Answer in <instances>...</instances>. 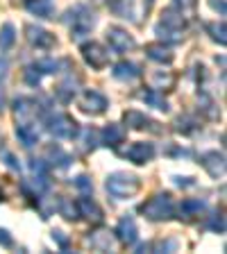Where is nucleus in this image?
Segmentation results:
<instances>
[{"mask_svg":"<svg viewBox=\"0 0 227 254\" xmlns=\"http://www.w3.org/2000/svg\"><path fill=\"white\" fill-rule=\"evenodd\" d=\"M105 189L111 197H116V200H127V197H132L139 193L141 182H139V177L132 173H111L105 182Z\"/></svg>","mask_w":227,"mask_h":254,"instance_id":"nucleus-1","label":"nucleus"},{"mask_svg":"<svg viewBox=\"0 0 227 254\" xmlns=\"http://www.w3.org/2000/svg\"><path fill=\"white\" fill-rule=\"evenodd\" d=\"M139 211L148 218V220L161 222V220H168V218H173L175 202H173V197H170L168 193H157V195H152L150 200L143 202V204L139 206Z\"/></svg>","mask_w":227,"mask_h":254,"instance_id":"nucleus-2","label":"nucleus"},{"mask_svg":"<svg viewBox=\"0 0 227 254\" xmlns=\"http://www.w3.org/2000/svg\"><path fill=\"white\" fill-rule=\"evenodd\" d=\"M154 0H114L111 9L121 18H127L130 23H143V18H148L150 9H152Z\"/></svg>","mask_w":227,"mask_h":254,"instance_id":"nucleus-3","label":"nucleus"},{"mask_svg":"<svg viewBox=\"0 0 227 254\" xmlns=\"http://www.w3.org/2000/svg\"><path fill=\"white\" fill-rule=\"evenodd\" d=\"M93 25H95V14L89 7L79 5L69 11V27H71V37L73 39H82L84 34H89L93 30Z\"/></svg>","mask_w":227,"mask_h":254,"instance_id":"nucleus-4","label":"nucleus"},{"mask_svg":"<svg viewBox=\"0 0 227 254\" xmlns=\"http://www.w3.org/2000/svg\"><path fill=\"white\" fill-rule=\"evenodd\" d=\"M48 129L57 138H75L79 132L77 123L69 114H55V116H50L48 118Z\"/></svg>","mask_w":227,"mask_h":254,"instance_id":"nucleus-5","label":"nucleus"},{"mask_svg":"<svg viewBox=\"0 0 227 254\" xmlns=\"http://www.w3.org/2000/svg\"><path fill=\"white\" fill-rule=\"evenodd\" d=\"M77 105H79V109L84 111V114H91V116H100L102 111L109 107V102H107V98L100 93V91L89 89V91H84V93L79 95Z\"/></svg>","mask_w":227,"mask_h":254,"instance_id":"nucleus-6","label":"nucleus"},{"mask_svg":"<svg viewBox=\"0 0 227 254\" xmlns=\"http://www.w3.org/2000/svg\"><path fill=\"white\" fill-rule=\"evenodd\" d=\"M107 41H109V48L114 50V53H130V50L137 46V41H134L132 34H130L127 30H123V27H118V25L107 27Z\"/></svg>","mask_w":227,"mask_h":254,"instance_id":"nucleus-7","label":"nucleus"},{"mask_svg":"<svg viewBox=\"0 0 227 254\" xmlns=\"http://www.w3.org/2000/svg\"><path fill=\"white\" fill-rule=\"evenodd\" d=\"M82 57H84V62L95 70H102L107 64H109V53L95 41L82 43Z\"/></svg>","mask_w":227,"mask_h":254,"instance_id":"nucleus-8","label":"nucleus"},{"mask_svg":"<svg viewBox=\"0 0 227 254\" xmlns=\"http://www.w3.org/2000/svg\"><path fill=\"white\" fill-rule=\"evenodd\" d=\"M25 37H27V41H30V46L39 48V50H50V48H55V43H57L55 34H50L48 30L37 27V25H25Z\"/></svg>","mask_w":227,"mask_h":254,"instance_id":"nucleus-9","label":"nucleus"},{"mask_svg":"<svg viewBox=\"0 0 227 254\" xmlns=\"http://www.w3.org/2000/svg\"><path fill=\"white\" fill-rule=\"evenodd\" d=\"M123 121H125V125H130L132 129H150V132H161V127H159L157 121H152V118H148L146 114H141V111L137 109H130L123 114Z\"/></svg>","mask_w":227,"mask_h":254,"instance_id":"nucleus-10","label":"nucleus"},{"mask_svg":"<svg viewBox=\"0 0 227 254\" xmlns=\"http://www.w3.org/2000/svg\"><path fill=\"white\" fill-rule=\"evenodd\" d=\"M200 164L207 173L212 175L214 180H221L223 175H225V157H223V152H218V150L205 152L200 157Z\"/></svg>","mask_w":227,"mask_h":254,"instance_id":"nucleus-11","label":"nucleus"},{"mask_svg":"<svg viewBox=\"0 0 227 254\" xmlns=\"http://www.w3.org/2000/svg\"><path fill=\"white\" fill-rule=\"evenodd\" d=\"M125 157L132 161V164H148L150 159L154 157V145L152 143H146V141H139V143H132L130 148L125 150Z\"/></svg>","mask_w":227,"mask_h":254,"instance_id":"nucleus-12","label":"nucleus"},{"mask_svg":"<svg viewBox=\"0 0 227 254\" xmlns=\"http://www.w3.org/2000/svg\"><path fill=\"white\" fill-rule=\"evenodd\" d=\"M116 238L121 241L123 245H134L137 243V238H139V229H137V222L132 220L130 216L121 218V222L116 225Z\"/></svg>","mask_w":227,"mask_h":254,"instance_id":"nucleus-13","label":"nucleus"},{"mask_svg":"<svg viewBox=\"0 0 227 254\" xmlns=\"http://www.w3.org/2000/svg\"><path fill=\"white\" fill-rule=\"evenodd\" d=\"M14 114H16V121H32V118L39 114V105L37 100H32V98H18L14 102Z\"/></svg>","mask_w":227,"mask_h":254,"instance_id":"nucleus-14","label":"nucleus"},{"mask_svg":"<svg viewBox=\"0 0 227 254\" xmlns=\"http://www.w3.org/2000/svg\"><path fill=\"white\" fill-rule=\"evenodd\" d=\"M16 136L23 141V145H34V143H39V129L37 125H34V121H21L16 123Z\"/></svg>","mask_w":227,"mask_h":254,"instance_id":"nucleus-15","label":"nucleus"},{"mask_svg":"<svg viewBox=\"0 0 227 254\" xmlns=\"http://www.w3.org/2000/svg\"><path fill=\"white\" fill-rule=\"evenodd\" d=\"M111 73H114L116 79H121V82H134L141 75V66L134 62H118Z\"/></svg>","mask_w":227,"mask_h":254,"instance_id":"nucleus-16","label":"nucleus"},{"mask_svg":"<svg viewBox=\"0 0 227 254\" xmlns=\"http://www.w3.org/2000/svg\"><path fill=\"white\" fill-rule=\"evenodd\" d=\"M25 9L37 18H53L55 2L53 0H25Z\"/></svg>","mask_w":227,"mask_h":254,"instance_id":"nucleus-17","label":"nucleus"},{"mask_svg":"<svg viewBox=\"0 0 227 254\" xmlns=\"http://www.w3.org/2000/svg\"><path fill=\"white\" fill-rule=\"evenodd\" d=\"M100 136H102V143H105V145H109V148H118V145L125 141V129H123L118 123H109V125L100 132Z\"/></svg>","mask_w":227,"mask_h":254,"instance_id":"nucleus-18","label":"nucleus"},{"mask_svg":"<svg viewBox=\"0 0 227 254\" xmlns=\"http://www.w3.org/2000/svg\"><path fill=\"white\" fill-rule=\"evenodd\" d=\"M146 55H148V59H152V62H157V64L173 62V53H170V48L164 46V43H148V46H146Z\"/></svg>","mask_w":227,"mask_h":254,"instance_id":"nucleus-19","label":"nucleus"},{"mask_svg":"<svg viewBox=\"0 0 227 254\" xmlns=\"http://www.w3.org/2000/svg\"><path fill=\"white\" fill-rule=\"evenodd\" d=\"M77 209H79V216H84L86 220L91 222H102V209L95 204L91 197H82L77 202Z\"/></svg>","mask_w":227,"mask_h":254,"instance_id":"nucleus-20","label":"nucleus"},{"mask_svg":"<svg viewBox=\"0 0 227 254\" xmlns=\"http://www.w3.org/2000/svg\"><path fill=\"white\" fill-rule=\"evenodd\" d=\"M202 211H205V202L198 200V197H186L180 204V218H186V220L200 216Z\"/></svg>","mask_w":227,"mask_h":254,"instance_id":"nucleus-21","label":"nucleus"},{"mask_svg":"<svg viewBox=\"0 0 227 254\" xmlns=\"http://www.w3.org/2000/svg\"><path fill=\"white\" fill-rule=\"evenodd\" d=\"M173 82H175V77L168 73V70H157V73H152L150 75V86H152L154 91H168L170 86H173Z\"/></svg>","mask_w":227,"mask_h":254,"instance_id":"nucleus-22","label":"nucleus"},{"mask_svg":"<svg viewBox=\"0 0 227 254\" xmlns=\"http://www.w3.org/2000/svg\"><path fill=\"white\" fill-rule=\"evenodd\" d=\"M89 243H91V248L100 250V252H109L111 250V236H109V232H93L89 236Z\"/></svg>","mask_w":227,"mask_h":254,"instance_id":"nucleus-23","label":"nucleus"},{"mask_svg":"<svg viewBox=\"0 0 227 254\" xmlns=\"http://www.w3.org/2000/svg\"><path fill=\"white\" fill-rule=\"evenodd\" d=\"M46 154H48V159H50V164L59 166V168H66V166H69V161H71L69 154L64 152L59 145H48Z\"/></svg>","mask_w":227,"mask_h":254,"instance_id":"nucleus-24","label":"nucleus"},{"mask_svg":"<svg viewBox=\"0 0 227 254\" xmlns=\"http://www.w3.org/2000/svg\"><path fill=\"white\" fill-rule=\"evenodd\" d=\"M139 98L141 100H146L148 105H152V107H157V109H161V111H168V102L159 95V91H154V89H150V91H141L139 93Z\"/></svg>","mask_w":227,"mask_h":254,"instance_id":"nucleus-25","label":"nucleus"},{"mask_svg":"<svg viewBox=\"0 0 227 254\" xmlns=\"http://www.w3.org/2000/svg\"><path fill=\"white\" fill-rule=\"evenodd\" d=\"M16 41V30L11 23H5L0 27V50H9Z\"/></svg>","mask_w":227,"mask_h":254,"instance_id":"nucleus-26","label":"nucleus"},{"mask_svg":"<svg viewBox=\"0 0 227 254\" xmlns=\"http://www.w3.org/2000/svg\"><path fill=\"white\" fill-rule=\"evenodd\" d=\"M207 32H209V34H212V39L214 41H218L221 43V46H225L227 43V37H225V23H209V25H207Z\"/></svg>","mask_w":227,"mask_h":254,"instance_id":"nucleus-27","label":"nucleus"},{"mask_svg":"<svg viewBox=\"0 0 227 254\" xmlns=\"http://www.w3.org/2000/svg\"><path fill=\"white\" fill-rule=\"evenodd\" d=\"M59 211L66 220H77L79 218V209H77V202H71V200H62V206H59Z\"/></svg>","mask_w":227,"mask_h":254,"instance_id":"nucleus-28","label":"nucleus"},{"mask_svg":"<svg viewBox=\"0 0 227 254\" xmlns=\"http://www.w3.org/2000/svg\"><path fill=\"white\" fill-rule=\"evenodd\" d=\"M34 66H37L39 73H57V68H59V64L55 59H39Z\"/></svg>","mask_w":227,"mask_h":254,"instance_id":"nucleus-29","label":"nucleus"},{"mask_svg":"<svg viewBox=\"0 0 227 254\" xmlns=\"http://www.w3.org/2000/svg\"><path fill=\"white\" fill-rule=\"evenodd\" d=\"M198 127H196V121L189 116L184 118H177V132H184V134H191V132H196Z\"/></svg>","mask_w":227,"mask_h":254,"instance_id":"nucleus-30","label":"nucleus"},{"mask_svg":"<svg viewBox=\"0 0 227 254\" xmlns=\"http://www.w3.org/2000/svg\"><path fill=\"white\" fill-rule=\"evenodd\" d=\"M25 82H27V84H32V86H37L39 82H41V73L37 70V66H34V64L25 68Z\"/></svg>","mask_w":227,"mask_h":254,"instance_id":"nucleus-31","label":"nucleus"},{"mask_svg":"<svg viewBox=\"0 0 227 254\" xmlns=\"http://www.w3.org/2000/svg\"><path fill=\"white\" fill-rule=\"evenodd\" d=\"M95 136H98V132L95 129H84L82 132V141H84V150H93L98 143H95Z\"/></svg>","mask_w":227,"mask_h":254,"instance_id":"nucleus-32","label":"nucleus"},{"mask_svg":"<svg viewBox=\"0 0 227 254\" xmlns=\"http://www.w3.org/2000/svg\"><path fill=\"white\" fill-rule=\"evenodd\" d=\"M175 9L182 11V14H189V11L196 9V0H173Z\"/></svg>","mask_w":227,"mask_h":254,"instance_id":"nucleus-33","label":"nucleus"},{"mask_svg":"<svg viewBox=\"0 0 227 254\" xmlns=\"http://www.w3.org/2000/svg\"><path fill=\"white\" fill-rule=\"evenodd\" d=\"M209 227L214 229V232H225V218H223V213H216V216L212 218V222H209Z\"/></svg>","mask_w":227,"mask_h":254,"instance_id":"nucleus-34","label":"nucleus"},{"mask_svg":"<svg viewBox=\"0 0 227 254\" xmlns=\"http://www.w3.org/2000/svg\"><path fill=\"white\" fill-rule=\"evenodd\" d=\"M75 186H77V189H82V190H86V193H91V190H93V184H91V180L86 177V175H79L77 180H75Z\"/></svg>","mask_w":227,"mask_h":254,"instance_id":"nucleus-35","label":"nucleus"},{"mask_svg":"<svg viewBox=\"0 0 227 254\" xmlns=\"http://www.w3.org/2000/svg\"><path fill=\"white\" fill-rule=\"evenodd\" d=\"M11 243H14V238H11V234L7 232V229L0 227V245H2V248H11Z\"/></svg>","mask_w":227,"mask_h":254,"instance_id":"nucleus-36","label":"nucleus"},{"mask_svg":"<svg viewBox=\"0 0 227 254\" xmlns=\"http://www.w3.org/2000/svg\"><path fill=\"white\" fill-rule=\"evenodd\" d=\"M53 238H55V241H57V243H59V245H62V248H64V250L69 248V238L64 236V232H59V229H55V232H53Z\"/></svg>","mask_w":227,"mask_h":254,"instance_id":"nucleus-37","label":"nucleus"},{"mask_svg":"<svg viewBox=\"0 0 227 254\" xmlns=\"http://www.w3.org/2000/svg\"><path fill=\"white\" fill-rule=\"evenodd\" d=\"M7 70H9V64H7V59L0 57V82L7 77Z\"/></svg>","mask_w":227,"mask_h":254,"instance_id":"nucleus-38","label":"nucleus"},{"mask_svg":"<svg viewBox=\"0 0 227 254\" xmlns=\"http://www.w3.org/2000/svg\"><path fill=\"white\" fill-rule=\"evenodd\" d=\"M5 109V89H2V82H0V111Z\"/></svg>","mask_w":227,"mask_h":254,"instance_id":"nucleus-39","label":"nucleus"},{"mask_svg":"<svg viewBox=\"0 0 227 254\" xmlns=\"http://www.w3.org/2000/svg\"><path fill=\"white\" fill-rule=\"evenodd\" d=\"M175 182H177V186H191L193 182H186V177H175Z\"/></svg>","mask_w":227,"mask_h":254,"instance_id":"nucleus-40","label":"nucleus"},{"mask_svg":"<svg viewBox=\"0 0 227 254\" xmlns=\"http://www.w3.org/2000/svg\"><path fill=\"white\" fill-rule=\"evenodd\" d=\"M5 200V193H2V189H0V202Z\"/></svg>","mask_w":227,"mask_h":254,"instance_id":"nucleus-41","label":"nucleus"}]
</instances>
